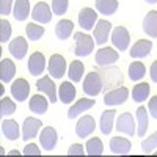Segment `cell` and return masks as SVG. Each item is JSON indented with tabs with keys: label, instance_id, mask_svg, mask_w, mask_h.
<instances>
[{
	"label": "cell",
	"instance_id": "34",
	"mask_svg": "<svg viewBox=\"0 0 157 157\" xmlns=\"http://www.w3.org/2000/svg\"><path fill=\"white\" fill-rule=\"evenodd\" d=\"M85 149H86V154H90V155H101L104 152V145H102L101 138L94 137V138H90L86 141Z\"/></svg>",
	"mask_w": 157,
	"mask_h": 157
},
{
	"label": "cell",
	"instance_id": "42",
	"mask_svg": "<svg viewBox=\"0 0 157 157\" xmlns=\"http://www.w3.org/2000/svg\"><path fill=\"white\" fill-rule=\"evenodd\" d=\"M39 154H41V151H39V148L35 145V143L27 145L24 148V155H39Z\"/></svg>",
	"mask_w": 157,
	"mask_h": 157
},
{
	"label": "cell",
	"instance_id": "25",
	"mask_svg": "<svg viewBox=\"0 0 157 157\" xmlns=\"http://www.w3.org/2000/svg\"><path fill=\"white\" fill-rule=\"evenodd\" d=\"M58 98L63 104H71L75 99V86L71 82H63L58 88Z\"/></svg>",
	"mask_w": 157,
	"mask_h": 157
},
{
	"label": "cell",
	"instance_id": "46",
	"mask_svg": "<svg viewBox=\"0 0 157 157\" xmlns=\"http://www.w3.org/2000/svg\"><path fill=\"white\" fill-rule=\"evenodd\" d=\"M148 3H157V0H146Z\"/></svg>",
	"mask_w": 157,
	"mask_h": 157
},
{
	"label": "cell",
	"instance_id": "21",
	"mask_svg": "<svg viewBox=\"0 0 157 157\" xmlns=\"http://www.w3.org/2000/svg\"><path fill=\"white\" fill-rule=\"evenodd\" d=\"M49 99H46V94L41 96V94H35L32 96V99L29 101V109L36 113V115H44L47 112V107H49Z\"/></svg>",
	"mask_w": 157,
	"mask_h": 157
},
{
	"label": "cell",
	"instance_id": "9",
	"mask_svg": "<svg viewBox=\"0 0 157 157\" xmlns=\"http://www.w3.org/2000/svg\"><path fill=\"white\" fill-rule=\"evenodd\" d=\"M118 57L120 55L113 47H101L96 52V63L99 66H110V64L116 63Z\"/></svg>",
	"mask_w": 157,
	"mask_h": 157
},
{
	"label": "cell",
	"instance_id": "30",
	"mask_svg": "<svg viewBox=\"0 0 157 157\" xmlns=\"http://www.w3.org/2000/svg\"><path fill=\"white\" fill-rule=\"evenodd\" d=\"M83 72H85V66H83V63H82V61H78V60L71 61L68 74H69V78H71V80H72L74 83H77V82H82Z\"/></svg>",
	"mask_w": 157,
	"mask_h": 157
},
{
	"label": "cell",
	"instance_id": "3",
	"mask_svg": "<svg viewBox=\"0 0 157 157\" xmlns=\"http://www.w3.org/2000/svg\"><path fill=\"white\" fill-rule=\"evenodd\" d=\"M47 71H49L50 77L61 78L64 75V72H66V60H64V57L60 55V54H54L49 60Z\"/></svg>",
	"mask_w": 157,
	"mask_h": 157
},
{
	"label": "cell",
	"instance_id": "43",
	"mask_svg": "<svg viewBox=\"0 0 157 157\" xmlns=\"http://www.w3.org/2000/svg\"><path fill=\"white\" fill-rule=\"evenodd\" d=\"M148 110H149L151 116L157 120V96H152V98H151V101H149V104H148Z\"/></svg>",
	"mask_w": 157,
	"mask_h": 157
},
{
	"label": "cell",
	"instance_id": "26",
	"mask_svg": "<svg viewBox=\"0 0 157 157\" xmlns=\"http://www.w3.org/2000/svg\"><path fill=\"white\" fill-rule=\"evenodd\" d=\"M2 132L8 140H17L21 135V130H19V124L14 120H5L2 123Z\"/></svg>",
	"mask_w": 157,
	"mask_h": 157
},
{
	"label": "cell",
	"instance_id": "15",
	"mask_svg": "<svg viewBox=\"0 0 157 157\" xmlns=\"http://www.w3.org/2000/svg\"><path fill=\"white\" fill-rule=\"evenodd\" d=\"M78 24L83 30H93L94 24H98V13L91 8H82L78 13Z\"/></svg>",
	"mask_w": 157,
	"mask_h": 157
},
{
	"label": "cell",
	"instance_id": "10",
	"mask_svg": "<svg viewBox=\"0 0 157 157\" xmlns=\"http://www.w3.org/2000/svg\"><path fill=\"white\" fill-rule=\"evenodd\" d=\"M116 129L120 130V132L126 134V135L134 137L137 134V130H135V121L132 118V113L120 115V118H118V121H116Z\"/></svg>",
	"mask_w": 157,
	"mask_h": 157
},
{
	"label": "cell",
	"instance_id": "35",
	"mask_svg": "<svg viewBox=\"0 0 157 157\" xmlns=\"http://www.w3.org/2000/svg\"><path fill=\"white\" fill-rule=\"evenodd\" d=\"M25 33H27V38L30 41H38V39L44 35V27L30 22V24H27V27H25Z\"/></svg>",
	"mask_w": 157,
	"mask_h": 157
},
{
	"label": "cell",
	"instance_id": "13",
	"mask_svg": "<svg viewBox=\"0 0 157 157\" xmlns=\"http://www.w3.org/2000/svg\"><path fill=\"white\" fill-rule=\"evenodd\" d=\"M11 94L19 102L25 101L29 98V94H30V85H29V82L25 80V78H17V80H14L13 85H11Z\"/></svg>",
	"mask_w": 157,
	"mask_h": 157
},
{
	"label": "cell",
	"instance_id": "27",
	"mask_svg": "<svg viewBox=\"0 0 157 157\" xmlns=\"http://www.w3.org/2000/svg\"><path fill=\"white\" fill-rule=\"evenodd\" d=\"M115 110H105L101 115V132L104 135H109L113 129V120H115Z\"/></svg>",
	"mask_w": 157,
	"mask_h": 157
},
{
	"label": "cell",
	"instance_id": "14",
	"mask_svg": "<svg viewBox=\"0 0 157 157\" xmlns=\"http://www.w3.org/2000/svg\"><path fill=\"white\" fill-rule=\"evenodd\" d=\"M110 32H112V24L109 21H105V19L98 21V25L94 27V43L99 46L105 44L110 36Z\"/></svg>",
	"mask_w": 157,
	"mask_h": 157
},
{
	"label": "cell",
	"instance_id": "24",
	"mask_svg": "<svg viewBox=\"0 0 157 157\" xmlns=\"http://www.w3.org/2000/svg\"><path fill=\"white\" fill-rule=\"evenodd\" d=\"M30 14V2L29 0H16L14 6H13V16L16 21H25Z\"/></svg>",
	"mask_w": 157,
	"mask_h": 157
},
{
	"label": "cell",
	"instance_id": "29",
	"mask_svg": "<svg viewBox=\"0 0 157 157\" xmlns=\"http://www.w3.org/2000/svg\"><path fill=\"white\" fill-rule=\"evenodd\" d=\"M137 135L138 137H145L146 130H148V110L145 107H138L137 109Z\"/></svg>",
	"mask_w": 157,
	"mask_h": 157
},
{
	"label": "cell",
	"instance_id": "4",
	"mask_svg": "<svg viewBox=\"0 0 157 157\" xmlns=\"http://www.w3.org/2000/svg\"><path fill=\"white\" fill-rule=\"evenodd\" d=\"M52 14H54V11H52V8L46 2H38L32 11L33 21L39 24H49L52 21Z\"/></svg>",
	"mask_w": 157,
	"mask_h": 157
},
{
	"label": "cell",
	"instance_id": "37",
	"mask_svg": "<svg viewBox=\"0 0 157 157\" xmlns=\"http://www.w3.org/2000/svg\"><path fill=\"white\" fill-rule=\"evenodd\" d=\"M10 38H11V24L6 19H2L0 21V43L5 44Z\"/></svg>",
	"mask_w": 157,
	"mask_h": 157
},
{
	"label": "cell",
	"instance_id": "19",
	"mask_svg": "<svg viewBox=\"0 0 157 157\" xmlns=\"http://www.w3.org/2000/svg\"><path fill=\"white\" fill-rule=\"evenodd\" d=\"M16 74V64L10 58H3L0 61V80L2 83H10Z\"/></svg>",
	"mask_w": 157,
	"mask_h": 157
},
{
	"label": "cell",
	"instance_id": "41",
	"mask_svg": "<svg viewBox=\"0 0 157 157\" xmlns=\"http://www.w3.org/2000/svg\"><path fill=\"white\" fill-rule=\"evenodd\" d=\"M83 154H85V148L78 145V143H74L68 149V155H83Z\"/></svg>",
	"mask_w": 157,
	"mask_h": 157
},
{
	"label": "cell",
	"instance_id": "40",
	"mask_svg": "<svg viewBox=\"0 0 157 157\" xmlns=\"http://www.w3.org/2000/svg\"><path fill=\"white\" fill-rule=\"evenodd\" d=\"M13 13V0H0V14L8 16Z\"/></svg>",
	"mask_w": 157,
	"mask_h": 157
},
{
	"label": "cell",
	"instance_id": "17",
	"mask_svg": "<svg viewBox=\"0 0 157 157\" xmlns=\"http://www.w3.org/2000/svg\"><path fill=\"white\" fill-rule=\"evenodd\" d=\"M46 69V58L41 52H33L29 58V71L32 75H41Z\"/></svg>",
	"mask_w": 157,
	"mask_h": 157
},
{
	"label": "cell",
	"instance_id": "32",
	"mask_svg": "<svg viewBox=\"0 0 157 157\" xmlns=\"http://www.w3.org/2000/svg\"><path fill=\"white\" fill-rule=\"evenodd\" d=\"M149 90H151V86H149V83H146V82L137 83V85L134 86V90H132V99H134L135 102L146 101L148 96H149Z\"/></svg>",
	"mask_w": 157,
	"mask_h": 157
},
{
	"label": "cell",
	"instance_id": "28",
	"mask_svg": "<svg viewBox=\"0 0 157 157\" xmlns=\"http://www.w3.org/2000/svg\"><path fill=\"white\" fill-rule=\"evenodd\" d=\"M72 30H74V24L69 19H61L55 27V35L58 39H68Z\"/></svg>",
	"mask_w": 157,
	"mask_h": 157
},
{
	"label": "cell",
	"instance_id": "18",
	"mask_svg": "<svg viewBox=\"0 0 157 157\" xmlns=\"http://www.w3.org/2000/svg\"><path fill=\"white\" fill-rule=\"evenodd\" d=\"M151 49H152V43L149 39H140L130 47L129 54L132 58H145L151 54Z\"/></svg>",
	"mask_w": 157,
	"mask_h": 157
},
{
	"label": "cell",
	"instance_id": "44",
	"mask_svg": "<svg viewBox=\"0 0 157 157\" xmlns=\"http://www.w3.org/2000/svg\"><path fill=\"white\" fill-rule=\"evenodd\" d=\"M149 72H151V78H152V82H155V83H157V60L151 64Z\"/></svg>",
	"mask_w": 157,
	"mask_h": 157
},
{
	"label": "cell",
	"instance_id": "31",
	"mask_svg": "<svg viewBox=\"0 0 157 157\" xmlns=\"http://www.w3.org/2000/svg\"><path fill=\"white\" fill-rule=\"evenodd\" d=\"M96 10L105 16L115 14L118 10V0H96Z\"/></svg>",
	"mask_w": 157,
	"mask_h": 157
},
{
	"label": "cell",
	"instance_id": "36",
	"mask_svg": "<svg viewBox=\"0 0 157 157\" xmlns=\"http://www.w3.org/2000/svg\"><path fill=\"white\" fill-rule=\"evenodd\" d=\"M16 112V104L10 98H3L0 101V116H10Z\"/></svg>",
	"mask_w": 157,
	"mask_h": 157
},
{
	"label": "cell",
	"instance_id": "38",
	"mask_svg": "<svg viewBox=\"0 0 157 157\" xmlns=\"http://www.w3.org/2000/svg\"><path fill=\"white\" fill-rule=\"evenodd\" d=\"M68 6H69V2L68 0H52V11L54 14H64L68 11Z\"/></svg>",
	"mask_w": 157,
	"mask_h": 157
},
{
	"label": "cell",
	"instance_id": "12",
	"mask_svg": "<svg viewBox=\"0 0 157 157\" xmlns=\"http://www.w3.org/2000/svg\"><path fill=\"white\" fill-rule=\"evenodd\" d=\"M127 98H129V90L121 86L107 93L104 96V102H105V105H121L127 101Z\"/></svg>",
	"mask_w": 157,
	"mask_h": 157
},
{
	"label": "cell",
	"instance_id": "23",
	"mask_svg": "<svg viewBox=\"0 0 157 157\" xmlns=\"http://www.w3.org/2000/svg\"><path fill=\"white\" fill-rule=\"evenodd\" d=\"M143 30L151 38H157V11H149L143 21Z\"/></svg>",
	"mask_w": 157,
	"mask_h": 157
},
{
	"label": "cell",
	"instance_id": "11",
	"mask_svg": "<svg viewBox=\"0 0 157 157\" xmlns=\"http://www.w3.org/2000/svg\"><path fill=\"white\" fill-rule=\"evenodd\" d=\"M57 141H58V135L54 127H44L43 132L39 134V143L44 148V151H52L57 146Z\"/></svg>",
	"mask_w": 157,
	"mask_h": 157
},
{
	"label": "cell",
	"instance_id": "6",
	"mask_svg": "<svg viewBox=\"0 0 157 157\" xmlns=\"http://www.w3.org/2000/svg\"><path fill=\"white\" fill-rule=\"evenodd\" d=\"M94 129H96L94 118L90 116V115H85V116H82L80 120L77 121L75 134H77V137H80V138H86V137H90L91 134L94 132Z\"/></svg>",
	"mask_w": 157,
	"mask_h": 157
},
{
	"label": "cell",
	"instance_id": "1",
	"mask_svg": "<svg viewBox=\"0 0 157 157\" xmlns=\"http://www.w3.org/2000/svg\"><path fill=\"white\" fill-rule=\"evenodd\" d=\"M74 39H75V50L74 52L77 57H88L94 50V39L90 35L77 32L74 35Z\"/></svg>",
	"mask_w": 157,
	"mask_h": 157
},
{
	"label": "cell",
	"instance_id": "20",
	"mask_svg": "<svg viewBox=\"0 0 157 157\" xmlns=\"http://www.w3.org/2000/svg\"><path fill=\"white\" fill-rule=\"evenodd\" d=\"M130 148H132V143H130L127 138L123 137H113L110 140V151L116 155H124L130 152Z\"/></svg>",
	"mask_w": 157,
	"mask_h": 157
},
{
	"label": "cell",
	"instance_id": "5",
	"mask_svg": "<svg viewBox=\"0 0 157 157\" xmlns=\"http://www.w3.org/2000/svg\"><path fill=\"white\" fill-rule=\"evenodd\" d=\"M110 39H112L113 46L121 52V50H127L129 43H130V35L126 27H116V29H113Z\"/></svg>",
	"mask_w": 157,
	"mask_h": 157
},
{
	"label": "cell",
	"instance_id": "45",
	"mask_svg": "<svg viewBox=\"0 0 157 157\" xmlns=\"http://www.w3.org/2000/svg\"><path fill=\"white\" fill-rule=\"evenodd\" d=\"M8 155H21V152L19 151H11V152H8Z\"/></svg>",
	"mask_w": 157,
	"mask_h": 157
},
{
	"label": "cell",
	"instance_id": "33",
	"mask_svg": "<svg viewBox=\"0 0 157 157\" xmlns=\"http://www.w3.org/2000/svg\"><path fill=\"white\" fill-rule=\"evenodd\" d=\"M145 74H146V68H145V64H143L141 61L130 63V66H129V78L130 80L138 82L140 78L145 77Z\"/></svg>",
	"mask_w": 157,
	"mask_h": 157
},
{
	"label": "cell",
	"instance_id": "7",
	"mask_svg": "<svg viewBox=\"0 0 157 157\" xmlns=\"http://www.w3.org/2000/svg\"><path fill=\"white\" fill-rule=\"evenodd\" d=\"M43 123L38 120V118H25V121L22 124V140H32L38 135L39 129H41Z\"/></svg>",
	"mask_w": 157,
	"mask_h": 157
},
{
	"label": "cell",
	"instance_id": "22",
	"mask_svg": "<svg viewBox=\"0 0 157 157\" xmlns=\"http://www.w3.org/2000/svg\"><path fill=\"white\" fill-rule=\"evenodd\" d=\"M93 105H94V101H93V99H90V98H82L80 101H77L74 105L69 109V112H68V118H69V120H74V118H77L80 113L90 110Z\"/></svg>",
	"mask_w": 157,
	"mask_h": 157
},
{
	"label": "cell",
	"instance_id": "39",
	"mask_svg": "<svg viewBox=\"0 0 157 157\" xmlns=\"http://www.w3.org/2000/svg\"><path fill=\"white\" fill-rule=\"evenodd\" d=\"M155 148H157V132H154L151 137L145 138V141L141 143V149L145 152H149V151H152Z\"/></svg>",
	"mask_w": 157,
	"mask_h": 157
},
{
	"label": "cell",
	"instance_id": "8",
	"mask_svg": "<svg viewBox=\"0 0 157 157\" xmlns=\"http://www.w3.org/2000/svg\"><path fill=\"white\" fill-rule=\"evenodd\" d=\"M36 88L44 93L50 102H57V88H55V83L54 80L49 77V75H44L43 78H38L36 80Z\"/></svg>",
	"mask_w": 157,
	"mask_h": 157
},
{
	"label": "cell",
	"instance_id": "16",
	"mask_svg": "<svg viewBox=\"0 0 157 157\" xmlns=\"http://www.w3.org/2000/svg\"><path fill=\"white\" fill-rule=\"evenodd\" d=\"M8 50L16 60H22L25 57V54H27V50H29V44H27V41H25L22 36H17V38H14L10 43Z\"/></svg>",
	"mask_w": 157,
	"mask_h": 157
},
{
	"label": "cell",
	"instance_id": "2",
	"mask_svg": "<svg viewBox=\"0 0 157 157\" xmlns=\"http://www.w3.org/2000/svg\"><path fill=\"white\" fill-rule=\"evenodd\" d=\"M101 90H102V78H101V75L98 72H94V71H91L85 77V80H83V91H85V94L94 98V96H98L101 93Z\"/></svg>",
	"mask_w": 157,
	"mask_h": 157
}]
</instances>
